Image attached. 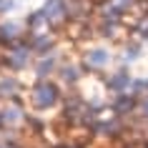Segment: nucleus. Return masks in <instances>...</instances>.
<instances>
[{
	"mask_svg": "<svg viewBox=\"0 0 148 148\" xmlns=\"http://www.w3.org/2000/svg\"><path fill=\"white\" fill-rule=\"evenodd\" d=\"M33 103H35V108H50L58 103V88L53 83H38V86L33 88Z\"/></svg>",
	"mask_w": 148,
	"mask_h": 148,
	"instance_id": "nucleus-1",
	"label": "nucleus"
},
{
	"mask_svg": "<svg viewBox=\"0 0 148 148\" xmlns=\"http://www.w3.org/2000/svg\"><path fill=\"white\" fill-rule=\"evenodd\" d=\"M43 13H45V18H48L50 25H60L63 20L68 18V3H65V0H45Z\"/></svg>",
	"mask_w": 148,
	"mask_h": 148,
	"instance_id": "nucleus-2",
	"label": "nucleus"
},
{
	"mask_svg": "<svg viewBox=\"0 0 148 148\" xmlns=\"http://www.w3.org/2000/svg\"><path fill=\"white\" fill-rule=\"evenodd\" d=\"M30 53H33V45H18V48H13V50L8 53L10 68H15V70L25 68V65H28V60H30Z\"/></svg>",
	"mask_w": 148,
	"mask_h": 148,
	"instance_id": "nucleus-3",
	"label": "nucleus"
},
{
	"mask_svg": "<svg viewBox=\"0 0 148 148\" xmlns=\"http://www.w3.org/2000/svg\"><path fill=\"white\" fill-rule=\"evenodd\" d=\"M110 60V53H106V50H101V48H95V50H88L86 53V65L88 68H93V70H101L106 68Z\"/></svg>",
	"mask_w": 148,
	"mask_h": 148,
	"instance_id": "nucleus-4",
	"label": "nucleus"
},
{
	"mask_svg": "<svg viewBox=\"0 0 148 148\" xmlns=\"http://www.w3.org/2000/svg\"><path fill=\"white\" fill-rule=\"evenodd\" d=\"M128 86H131V75L125 73V70H121V73H113L108 78V88L110 90H116V93H123V90H128Z\"/></svg>",
	"mask_w": 148,
	"mask_h": 148,
	"instance_id": "nucleus-5",
	"label": "nucleus"
},
{
	"mask_svg": "<svg viewBox=\"0 0 148 148\" xmlns=\"http://www.w3.org/2000/svg\"><path fill=\"white\" fill-rule=\"evenodd\" d=\"M53 48V38L45 33H33V50L35 53H48Z\"/></svg>",
	"mask_w": 148,
	"mask_h": 148,
	"instance_id": "nucleus-6",
	"label": "nucleus"
},
{
	"mask_svg": "<svg viewBox=\"0 0 148 148\" xmlns=\"http://www.w3.org/2000/svg\"><path fill=\"white\" fill-rule=\"evenodd\" d=\"M20 35V25L18 23H3L0 25V38L3 40H15Z\"/></svg>",
	"mask_w": 148,
	"mask_h": 148,
	"instance_id": "nucleus-7",
	"label": "nucleus"
},
{
	"mask_svg": "<svg viewBox=\"0 0 148 148\" xmlns=\"http://www.w3.org/2000/svg\"><path fill=\"white\" fill-rule=\"evenodd\" d=\"M15 93H18V80H13V78L0 80V95L3 98H10V95H15Z\"/></svg>",
	"mask_w": 148,
	"mask_h": 148,
	"instance_id": "nucleus-8",
	"label": "nucleus"
},
{
	"mask_svg": "<svg viewBox=\"0 0 148 148\" xmlns=\"http://www.w3.org/2000/svg\"><path fill=\"white\" fill-rule=\"evenodd\" d=\"M28 25H30L33 33H38V28H43V25H48V18L43 10H38V13H33L30 18H28Z\"/></svg>",
	"mask_w": 148,
	"mask_h": 148,
	"instance_id": "nucleus-9",
	"label": "nucleus"
},
{
	"mask_svg": "<svg viewBox=\"0 0 148 148\" xmlns=\"http://www.w3.org/2000/svg\"><path fill=\"white\" fill-rule=\"evenodd\" d=\"M133 106H136V103H133V98H125V95H121V98L116 101V113H121V116H123V113H131Z\"/></svg>",
	"mask_w": 148,
	"mask_h": 148,
	"instance_id": "nucleus-10",
	"label": "nucleus"
},
{
	"mask_svg": "<svg viewBox=\"0 0 148 148\" xmlns=\"http://www.w3.org/2000/svg\"><path fill=\"white\" fill-rule=\"evenodd\" d=\"M53 68H55V58H53V55H50V58H43V60L38 63V75H40V78H45Z\"/></svg>",
	"mask_w": 148,
	"mask_h": 148,
	"instance_id": "nucleus-11",
	"label": "nucleus"
},
{
	"mask_svg": "<svg viewBox=\"0 0 148 148\" xmlns=\"http://www.w3.org/2000/svg\"><path fill=\"white\" fill-rule=\"evenodd\" d=\"M60 75H63V80H65V83H75V80L80 78L78 68H73V65H65V68L60 70Z\"/></svg>",
	"mask_w": 148,
	"mask_h": 148,
	"instance_id": "nucleus-12",
	"label": "nucleus"
},
{
	"mask_svg": "<svg viewBox=\"0 0 148 148\" xmlns=\"http://www.w3.org/2000/svg\"><path fill=\"white\" fill-rule=\"evenodd\" d=\"M0 116H3V123H15V121H20V110L5 108V110H0Z\"/></svg>",
	"mask_w": 148,
	"mask_h": 148,
	"instance_id": "nucleus-13",
	"label": "nucleus"
},
{
	"mask_svg": "<svg viewBox=\"0 0 148 148\" xmlns=\"http://www.w3.org/2000/svg\"><path fill=\"white\" fill-rule=\"evenodd\" d=\"M13 5H15L13 0H3V3H0V13H5V10H10Z\"/></svg>",
	"mask_w": 148,
	"mask_h": 148,
	"instance_id": "nucleus-14",
	"label": "nucleus"
},
{
	"mask_svg": "<svg viewBox=\"0 0 148 148\" xmlns=\"http://www.w3.org/2000/svg\"><path fill=\"white\" fill-rule=\"evenodd\" d=\"M143 113H146V116H148V101L143 103Z\"/></svg>",
	"mask_w": 148,
	"mask_h": 148,
	"instance_id": "nucleus-15",
	"label": "nucleus"
},
{
	"mask_svg": "<svg viewBox=\"0 0 148 148\" xmlns=\"http://www.w3.org/2000/svg\"><path fill=\"white\" fill-rule=\"evenodd\" d=\"M0 3H3V0H0Z\"/></svg>",
	"mask_w": 148,
	"mask_h": 148,
	"instance_id": "nucleus-16",
	"label": "nucleus"
}]
</instances>
